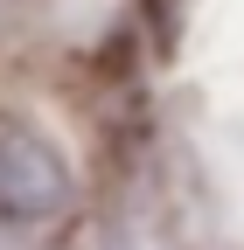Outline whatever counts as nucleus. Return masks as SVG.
Returning a JSON list of instances; mask_svg holds the SVG:
<instances>
[{
  "label": "nucleus",
  "instance_id": "nucleus-1",
  "mask_svg": "<svg viewBox=\"0 0 244 250\" xmlns=\"http://www.w3.org/2000/svg\"><path fill=\"white\" fill-rule=\"evenodd\" d=\"M70 202L63 160L21 125H0V223H42Z\"/></svg>",
  "mask_w": 244,
  "mask_h": 250
}]
</instances>
